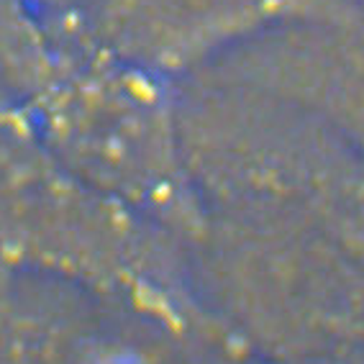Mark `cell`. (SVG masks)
Here are the masks:
<instances>
[{"instance_id": "6da1fadb", "label": "cell", "mask_w": 364, "mask_h": 364, "mask_svg": "<svg viewBox=\"0 0 364 364\" xmlns=\"http://www.w3.org/2000/svg\"><path fill=\"white\" fill-rule=\"evenodd\" d=\"M52 3H67V0H52Z\"/></svg>"}]
</instances>
